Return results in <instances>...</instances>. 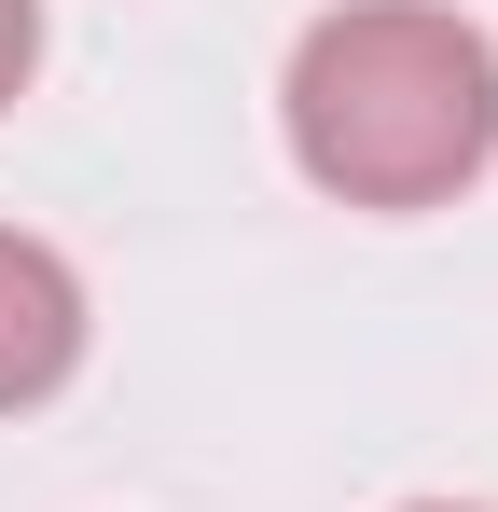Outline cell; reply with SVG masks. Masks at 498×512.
I'll return each mask as SVG.
<instances>
[{
  "instance_id": "1",
  "label": "cell",
  "mask_w": 498,
  "mask_h": 512,
  "mask_svg": "<svg viewBox=\"0 0 498 512\" xmlns=\"http://www.w3.org/2000/svg\"><path fill=\"white\" fill-rule=\"evenodd\" d=\"M291 153L346 208H443L498 153V42L443 0H346L291 42Z\"/></svg>"
},
{
  "instance_id": "3",
  "label": "cell",
  "mask_w": 498,
  "mask_h": 512,
  "mask_svg": "<svg viewBox=\"0 0 498 512\" xmlns=\"http://www.w3.org/2000/svg\"><path fill=\"white\" fill-rule=\"evenodd\" d=\"M28 56H42V0H0V97L28 84Z\"/></svg>"
},
{
  "instance_id": "2",
  "label": "cell",
  "mask_w": 498,
  "mask_h": 512,
  "mask_svg": "<svg viewBox=\"0 0 498 512\" xmlns=\"http://www.w3.org/2000/svg\"><path fill=\"white\" fill-rule=\"evenodd\" d=\"M70 360H83V277L42 236L0 222V416H28L42 388H70Z\"/></svg>"
},
{
  "instance_id": "4",
  "label": "cell",
  "mask_w": 498,
  "mask_h": 512,
  "mask_svg": "<svg viewBox=\"0 0 498 512\" xmlns=\"http://www.w3.org/2000/svg\"><path fill=\"white\" fill-rule=\"evenodd\" d=\"M415 512H457V499H415Z\"/></svg>"
}]
</instances>
